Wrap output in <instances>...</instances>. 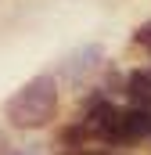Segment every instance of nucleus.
I'll return each instance as SVG.
<instances>
[{"label": "nucleus", "instance_id": "obj_1", "mask_svg": "<svg viewBox=\"0 0 151 155\" xmlns=\"http://www.w3.org/2000/svg\"><path fill=\"white\" fill-rule=\"evenodd\" d=\"M58 112V83L54 76H36L29 79L11 101H7V119L22 130H36L43 123H50Z\"/></svg>", "mask_w": 151, "mask_h": 155}, {"label": "nucleus", "instance_id": "obj_2", "mask_svg": "<svg viewBox=\"0 0 151 155\" xmlns=\"http://www.w3.org/2000/svg\"><path fill=\"white\" fill-rule=\"evenodd\" d=\"M115 123H119V108H115L112 101H94L90 105V112L83 119V130H86V137H104V141H115Z\"/></svg>", "mask_w": 151, "mask_h": 155}, {"label": "nucleus", "instance_id": "obj_3", "mask_svg": "<svg viewBox=\"0 0 151 155\" xmlns=\"http://www.w3.org/2000/svg\"><path fill=\"white\" fill-rule=\"evenodd\" d=\"M151 137V108H119L115 141H140Z\"/></svg>", "mask_w": 151, "mask_h": 155}, {"label": "nucleus", "instance_id": "obj_4", "mask_svg": "<svg viewBox=\"0 0 151 155\" xmlns=\"http://www.w3.org/2000/svg\"><path fill=\"white\" fill-rule=\"evenodd\" d=\"M101 65V47H79V51H72L65 61H61V76L65 79H72V83H79L83 76H90L94 69Z\"/></svg>", "mask_w": 151, "mask_h": 155}, {"label": "nucleus", "instance_id": "obj_5", "mask_svg": "<svg viewBox=\"0 0 151 155\" xmlns=\"http://www.w3.org/2000/svg\"><path fill=\"white\" fill-rule=\"evenodd\" d=\"M126 94L133 97V108H151V69L130 72V79H126Z\"/></svg>", "mask_w": 151, "mask_h": 155}, {"label": "nucleus", "instance_id": "obj_6", "mask_svg": "<svg viewBox=\"0 0 151 155\" xmlns=\"http://www.w3.org/2000/svg\"><path fill=\"white\" fill-rule=\"evenodd\" d=\"M137 43H144V47H151V22H144V25L137 29Z\"/></svg>", "mask_w": 151, "mask_h": 155}, {"label": "nucleus", "instance_id": "obj_7", "mask_svg": "<svg viewBox=\"0 0 151 155\" xmlns=\"http://www.w3.org/2000/svg\"><path fill=\"white\" fill-rule=\"evenodd\" d=\"M83 155H108V152H83Z\"/></svg>", "mask_w": 151, "mask_h": 155}, {"label": "nucleus", "instance_id": "obj_8", "mask_svg": "<svg viewBox=\"0 0 151 155\" xmlns=\"http://www.w3.org/2000/svg\"><path fill=\"white\" fill-rule=\"evenodd\" d=\"M14 155H36V152H14Z\"/></svg>", "mask_w": 151, "mask_h": 155}]
</instances>
